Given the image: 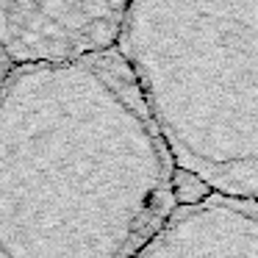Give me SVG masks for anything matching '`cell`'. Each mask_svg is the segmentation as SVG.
<instances>
[{
    "mask_svg": "<svg viewBox=\"0 0 258 258\" xmlns=\"http://www.w3.org/2000/svg\"><path fill=\"white\" fill-rule=\"evenodd\" d=\"M117 50L175 169L258 203V3H128Z\"/></svg>",
    "mask_w": 258,
    "mask_h": 258,
    "instance_id": "7a4b0ae2",
    "label": "cell"
},
{
    "mask_svg": "<svg viewBox=\"0 0 258 258\" xmlns=\"http://www.w3.org/2000/svg\"><path fill=\"white\" fill-rule=\"evenodd\" d=\"M134 258H258V203L214 195L178 206Z\"/></svg>",
    "mask_w": 258,
    "mask_h": 258,
    "instance_id": "277c9868",
    "label": "cell"
},
{
    "mask_svg": "<svg viewBox=\"0 0 258 258\" xmlns=\"http://www.w3.org/2000/svg\"><path fill=\"white\" fill-rule=\"evenodd\" d=\"M128 3L0 0V58L9 70L58 67L117 50Z\"/></svg>",
    "mask_w": 258,
    "mask_h": 258,
    "instance_id": "3957f363",
    "label": "cell"
},
{
    "mask_svg": "<svg viewBox=\"0 0 258 258\" xmlns=\"http://www.w3.org/2000/svg\"><path fill=\"white\" fill-rule=\"evenodd\" d=\"M175 161L119 50L0 84V258H134L175 211Z\"/></svg>",
    "mask_w": 258,
    "mask_h": 258,
    "instance_id": "6da1fadb",
    "label": "cell"
},
{
    "mask_svg": "<svg viewBox=\"0 0 258 258\" xmlns=\"http://www.w3.org/2000/svg\"><path fill=\"white\" fill-rule=\"evenodd\" d=\"M6 75H9V67L3 64V58H0V84H3V78H6Z\"/></svg>",
    "mask_w": 258,
    "mask_h": 258,
    "instance_id": "8992f818",
    "label": "cell"
},
{
    "mask_svg": "<svg viewBox=\"0 0 258 258\" xmlns=\"http://www.w3.org/2000/svg\"><path fill=\"white\" fill-rule=\"evenodd\" d=\"M214 197V191L203 183L200 178L183 172V169H175V178H172V200L175 208L178 206H197V203Z\"/></svg>",
    "mask_w": 258,
    "mask_h": 258,
    "instance_id": "5b68a950",
    "label": "cell"
}]
</instances>
